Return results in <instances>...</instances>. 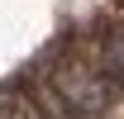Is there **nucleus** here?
I'll use <instances>...</instances> for the list:
<instances>
[{
	"label": "nucleus",
	"mask_w": 124,
	"mask_h": 119,
	"mask_svg": "<svg viewBox=\"0 0 124 119\" xmlns=\"http://www.w3.org/2000/svg\"><path fill=\"white\" fill-rule=\"evenodd\" d=\"M110 95H115V81H110L100 67L67 62V67L53 72V100H57L62 114H72V119H95V114H105Z\"/></svg>",
	"instance_id": "obj_1"
},
{
	"label": "nucleus",
	"mask_w": 124,
	"mask_h": 119,
	"mask_svg": "<svg viewBox=\"0 0 124 119\" xmlns=\"http://www.w3.org/2000/svg\"><path fill=\"white\" fill-rule=\"evenodd\" d=\"M100 72H105L115 86H124V24H115V29L105 33V48H100Z\"/></svg>",
	"instance_id": "obj_2"
},
{
	"label": "nucleus",
	"mask_w": 124,
	"mask_h": 119,
	"mask_svg": "<svg viewBox=\"0 0 124 119\" xmlns=\"http://www.w3.org/2000/svg\"><path fill=\"white\" fill-rule=\"evenodd\" d=\"M0 119H43L38 114V105L29 95H19V90H0Z\"/></svg>",
	"instance_id": "obj_3"
}]
</instances>
